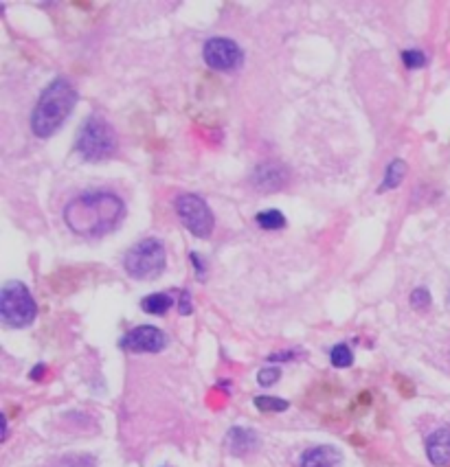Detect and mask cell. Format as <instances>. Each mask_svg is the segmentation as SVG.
<instances>
[{"instance_id": "21", "label": "cell", "mask_w": 450, "mask_h": 467, "mask_svg": "<svg viewBox=\"0 0 450 467\" xmlns=\"http://www.w3.org/2000/svg\"><path fill=\"white\" fill-rule=\"evenodd\" d=\"M411 305L415 309H426L430 305V294H428V290H424V288L413 290V294H411Z\"/></svg>"}, {"instance_id": "9", "label": "cell", "mask_w": 450, "mask_h": 467, "mask_svg": "<svg viewBox=\"0 0 450 467\" xmlns=\"http://www.w3.org/2000/svg\"><path fill=\"white\" fill-rule=\"evenodd\" d=\"M426 454L437 467H446L450 463V428H440L428 436Z\"/></svg>"}, {"instance_id": "22", "label": "cell", "mask_w": 450, "mask_h": 467, "mask_svg": "<svg viewBox=\"0 0 450 467\" xmlns=\"http://www.w3.org/2000/svg\"><path fill=\"white\" fill-rule=\"evenodd\" d=\"M191 312V305H189V292H183L180 294V314H189Z\"/></svg>"}, {"instance_id": "20", "label": "cell", "mask_w": 450, "mask_h": 467, "mask_svg": "<svg viewBox=\"0 0 450 467\" xmlns=\"http://www.w3.org/2000/svg\"><path fill=\"white\" fill-rule=\"evenodd\" d=\"M281 378V371L277 367H268V369H262L260 375H257V382L262 386H273L277 380Z\"/></svg>"}, {"instance_id": "16", "label": "cell", "mask_w": 450, "mask_h": 467, "mask_svg": "<svg viewBox=\"0 0 450 467\" xmlns=\"http://www.w3.org/2000/svg\"><path fill=\"white\" fill-rule=\"evenodd\" d=\"M329 360H332V365L338 367V369H345V367H352L354 362V353L347 344H336L332 351H329Z\"/></svg>"}, {"instance_id": "1", "label": "cell", "mask_w": 450, "mask_h": 467, "mask_svg": "<svg viewBox=\"0 0 450 467\" xmlns=\"http://www.w3.org/2000/svg\"><path fill=\"white\" fill-rule=\"evenodd\" d=\"M126 204L112 191H88L64 208L66 226L82 237H101L123 220Z\"/></svg>"}, {"instance_id": "14", "label": "cell", "mask_w": 450, "mask_h": 467, "mask_svg": "<svg viewBox=\"0 0 450 467\" xmlns=\"http://www.w3.org/2000/svg\"><path fill=\"white\" fill-rule=\"evenodd\" d=\"M255 222H257L260 229H266V231H279L286 226V217H283V213L277 208L262 210V213H257V217H255Z\"/></svg>"}, {"instance_id": "19", "label": "cell", "mask_w": 450, "mask_h": 467, "mask_svg": "<svg viewBox=\"0 0 450 467\" xmlns=\"http://www.w3.org/2000/svg\"><path fill=\"white\" fill-rule=\"evenodd\" d=\"M402 62L407 68H419L426 64V55L417 49H409V51H402Z\"/></svg>"}, {"instance_id": "4", "label": "cell", "mask_w": 450, "mask_h": 467, "mask_svg": "<svg viewBox=\"0 0 450 467\" xmlns=\"http://www.w3.org/2000/svg\"><path fill=\"white\" fill-rule=\"evenodd\" d=\"M165 263H167V254H165L158 239H143L137 246H132L123 257L126 273L137 281H152L160 277Z\"/></svg>"}, {"instance_id": "17", "label": "cell", "mask_w": 450, "mask_h": 467, "mask_svg": "<svg viewBox=\"0 0 450 467\" xmlns=\"http://www.w3.org/2000/svg\"><path fill=\"white\" fill-rule=\"evenodd\" d=\"M255 406H257V408L264 411V413H281V411L288 408V401L279 399V397L262 395V397H255Z\"/></svg>"}, {"instance_id": "10", "label": "cell", "mask_w": 450, "mask_h": 467, "mask_svg": "<svg viewBox=\"0 0 450 467\" xmlns=\"http://www.w3.org/2000/svg\"><path fill=\"white\" fill-rule=\"evenodd\" d=\"M343 454L332 445H317L303 452L301 467H340Z\"/></svg>"}, {"instance_id": "12", "label": "cell", "mask_w": 450, "mask_h": 467, "mask_svg": "<svg viewBox=\"0 0 450 467\" xmlns=\"http://www.w3.org/2000/svg\"><path fill=\"white\" fill-rule=\"evenodd\" d=\"M283 180H286V176H283L277 164H264V167L255 171V185L262 189H279Z\"/></svg>"}, {"instance_id": "7", "label": "cell", "mask_w": 450, "mask_h": 467, "mask_svg": "<svg viewBox=\"0 0 450 467\" xmlns=\"http://www.w3.org/2000/svg\"><path fill=\"white\" fill-rule=\"evenodd\" d=\"M202 53H204V62L213 70H222V72L237 70L239 66H242V59H244L242 49H239L233 40H227V38L209 40L204 44Z\"/></svg>"}, {"instance_id": "6", "label": "cell", "mask_w": 450, "mask_h": 467, "mask_svg": "<svg viewBox=\"0 0 450 467\" xmlns=\"http://www.w3.org/2000/svg\"><path fill=\"white\" fill-rule=\"evenodd\" d=\"M176 213L187 226V231L196 237H209L213 233V213L200 195L183 193L176 200Z\"/></svg>"}, {"instance_id": "15", "label": "cell", "mask_w": 450, "mask_h": 467, "mask_svg": "<svg viewBox=\"0 0 450 467\" xmlns=\"http://www.w3.org/2000/svg\"><path fill=\"white\" fill-rule=\"evenodd\" d=\"M404 174H407V164H404L402 160H393L387 167V174H384V180H382L380 189H396L404 180Z\"/></svg>"}, {"instance_id": "13", "label": "cell", "mask_w": 450, "mask_h": 467, "mask_svg": "<svg viewBox=\"0 0 450 467\" xmlns=\"http://www.w3.org/2000/svg\"><path fill=\"white\" fill-rule=\"evenodd\" d=\"M174 305V298L170 294H149L141 300V309L154 316H163L165 312H170Z\"/></svg>"}, {"instance_id": "11", "label": "cell", "mask_w": 450, "mask_h": 467, "mask_svg": "<svg viewBox=\"0 0 450 467\" xmlns=\"http://www.w3.org/2000/svg\"><path fill=\"white\" fill-rule=\"evenodd\" d=\"M229 450L233 452L235 457L246 454V452L257 447V434L253 430H244V428H233L229 432Z\"/></svg>"}, {"instance_id": "5", "label": "cell", "mask_w": 450, "mask_h": 467, "mask_svg": "<svg viewBox=\"0 0 450 467\" xmlns=\"http://www.w3.org/2000/svg\"><path fill=\"white\" fill-rule=\"evenodd\" d=\"M0 316L9 327H27L36 321L38 307L31 292L20 281H9L0 292Z\"/></svg>"}, {"instance_id": "18", "label": "cell", "mask_w": 450, "mask_h": 467, "mask_svg": "<svg viewBox=\"0 0 450 467\" xmlns=\"http://www.w3.org/2000/svg\"><path fill=\"white\" fill-rule=\"evenodd\" d=\"M51 467H97V463L88 454H75V457H64V459L55 461Z\"/></svg>"}, {"instance_id": "8", "label": "cell", "mask_w": 450, "mask_h": 467, "mask_svg": "<svg viewBox=\"0 0 450 467\" xmlns=\"http://www.w3.org/2000/svg\"><path fill=\"white\" fill-rule=\"evenodd\" d=\"M119 346L132 353H158L167 346V336H165L158 327L141 325L128 331L121 338V342H119Z\"/></svg>"}, {"instance_id": "2", "label": "cell", "mask_w": 450, "mask_h": 467, "mask_svg": "<svg viewBox=\"0 0 450 467\" xmlns=\"http://www.w3.org/2000/svg\"><path fill=\"white\" fill-rule=\"evenodd\" d=\"M77 103V90H75L66 79H55L44 88L40 101L36 103V110L31 114V130L36 137L47 139L53 132L59 130L66 121V116L73 112Z\"/></svg>"}, {"instance_id": "3", "label": "cell", "mask_w": 450, "mask_h": 467, "mask_svg": "<svg viewBox=\"0 0 450 467\" xmlns=\"http://www.w3.org/2000/svg\"><path fill=\"white\" fill-rule=\"evenodd\" d=\"M77 152L86 158V160H103L114 154L117 149V134L112 130V125L101 116H90L84 121V125L80 128L77 134Z\"/></svg>"}]
</instances>
